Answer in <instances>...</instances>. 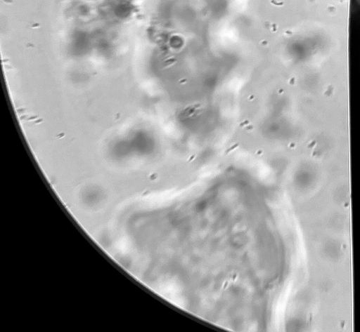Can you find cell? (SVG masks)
Instances as JSON below:
<instances>
[{
  "label": "cell",
  "mask_w": 360,
  "mask_h": 332,
  "mask_svg": "<svg viewBox=\"0 0 360 332\" xmlns=\"http://www.w3.org/2000/svg\"><path fill=\"white\" fill-rule=\"evenodd\" d=\"M340 237L328 234L320 239L316 244V253L322 263L330 266L341 265L346 253Z\"/></svg>",
  "instance_id": "1"
},
{
  "label": "cell",
  "mask_w": 360,
  "mask_h": 332,
  "mask_svg": "<svg viewBox=\"0 0 360 332\" xmlns=\"http://www.w3.org/2000/svg\"><path fill=\"white\" fill-rule=\"evenodd\" d=\"M323 225L328 234L340 237L348 231V217L340 211L330 213L324 217Z\"/></svg>",
  "instance_id": "2"
}]
</instances>
